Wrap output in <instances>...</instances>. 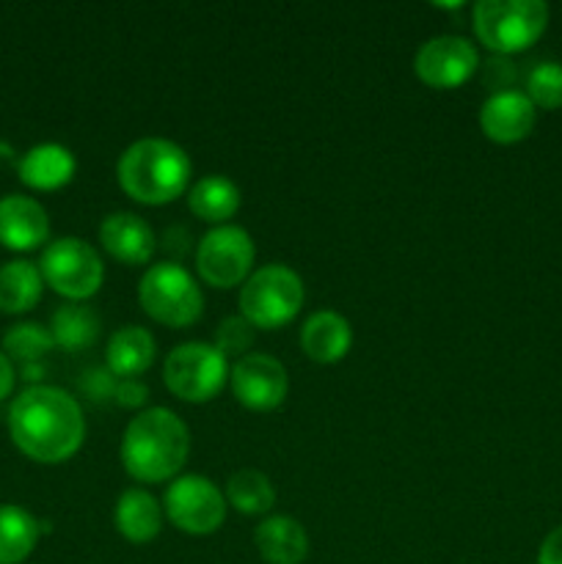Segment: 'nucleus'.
<instances>
[{"label": "nucleus", "mask_w": 562, "mask_h": 564, "mask_svg": "<svg viewBox=\"0 0 562 564\" xmlns=\"http://www.w3.org/2000/svg\"><path fill=\"white\" fill-rule=\"evenodd\" d=\"M9 433L22 455L55 466L80 452L86 419L72 394L55 386H31L11 402Z\"/></svg>", "instance_id": "f257e3e1"}, {"label": "nucleus", "mask_w": 562, "mask_h": 564, "mask_svg": "<svg viewBox=\"0 0 562 564\" xmlns=\"http://www.w3.org/2000/svg\"><path fill=\"white\" fill-rule=\"evenodd\" d=\"M119 455L125 471L138 482H169L187 463L191 433L169 408H147L127 424Z\"/></svg>", "instance_id": "f03ea898"}, {"label": "nucleus", "mask_w": 562, "mask_h": 564, "mask_svg": "<svg viewBox=\"0 0 562 564\" xmlns=\"http://www.w3.org/2000/svg\"><path fill=\"white\" fill-rule=\"evenodd\" d=\"M191 174L187 152L169 138H141L121 152L116 165L121 191L149 207L180 198L191 187Z\"/></svg>", "instance_id": "7ed1b4c3"}, {"label": "nucleus", "mask_w": 562, "mask_h": 564, "mask_svg": "<svg viewBox=\"0 0 562 564\" xmlns=\"http://www.w3.org/2000/svg\"><path fill=\"white\" fill-rule=\"evenodd\" d=\"M472 22L479 44L510 58L543 36L549 6L543 0H479L472 9Z\"/></svg>", "instance_id": "20e7f679"}, {"label": "nucleus", "mask_w": 562, "mask_h": 564, "mask_svg": "<svg viewBox=\"0 0 562 564\" xmlns=\"http://www.w3.org/2000/svg\"><path fill=\"white\" fill-rule=\"evenodd\" d=\"M306 290L301 275L287 264H264L248 275L240 290V312L253 328L275 330L301 314Z\"/></svg>", "instance_id": "39448f33"}, {"label": "nucleus", "mask_w": 562, "mask_h": 564, "mask_svg": "<svg viewBox=\"0 0 562 564\" xmlns=\"http://www.w3.org/2000/svg\"><path fill=\"white\" fill-rule=\"evenodd\" d=\"M141 308L160 325L187 328L198 323L204 312L202 286L180 262H158L141 275L138 284Z\"/></svg>", "instance_id": "423d86ee"}, {"label": "nucleus", "mask_w": 562, "mask_h": 564, "mask_svg": "<svg viewBox=\"0 0 562 564\" xmlns=\"http://www.w3.org/2000/svg\"><path fill=\"white\" fill-rule=\"evenodd\" d=\"M229 380V364L215 345L207 341H185L165 356L163 383L182 402L215 400Z\"/></svg>", "instance_id": "0eeeda50"}, {"label": "nucleus", "mask_w": 562, "mask_h": 564, "mask_svg": "<svg viewBox=\"0 0 562 564\" xmlns=\"http://www.w3.org/2000/svg\"><path fill=\"white\" fill-rule=\"evenodd\" d=\"M42 279L58 295L69 301H88L105 281V264L99 253L80 237H61L42 253Z\"/></svg>", "instance_id": "6e6552de"}, {"label": "nucleus", "mask_w": 562, "mask_h": 564, "mask_svg": "<svg viewBox=\"0 0 562 564\" xmlns=\"http://www.w3.org/2000/svg\"><path fill=\"white\" fill-rule=\"evenodd\" d=\"M253 240L240 226H215L202 237L196 248V270L215 290H231V286L248 281L253 268Z\"/></svg>", "instance_id": "1a4fd4ad"}, {"label": "nucleus", "mask_w": 562, "mask_h": 564, "mask_svg": "<svg viewBox=\"0 0 562 564\" xmlns=\"http://www.w3.org/2000/svg\"><path fill=\"white\" fill-rule=\"evenodd\" d=\"M163 512L180 532L204 538L224 527L226 496L207 477L187 474L165 488Z\"/></svg>", "instance_id": "9d476101"}, {"label": "nucleus", "mask_w": 562, "mask_h": 564, "mask_svg": "<svg viewBox=\"0 0 562 564\" xmlns=\"http://www.w3.org/2000/svg\"><path fill=\"white\" fill-rule=\"evenodd\" d=\"M229 383L237 402L257 413L275 411L287 400V389H290L284 364L264 352H248L237 358L235 367L229 369Z\"/></svg>", "instance_id": "9b49d317"}, {"label": "nucleus", "mask_w": 562, "mask_h": 564, "mask_svg": "<svg viewBox=\"0 0 562 564\" xmlns=\"http://www.w3.org/2000/svg\"><path fill=\"white\" fill-rule=\"evenodd\" d=\"M419 80L430 88H457L479 69V55L468 39L435 36L417 50L413 58Z\"/></svg>", "instance_id": "f8f14e48"}, {"label": "nucleus", "mask_w": 562, "mask_h": 564, "mask_svg": "<svg viewBox=\"0 0 562 564\" xmlns=\"http://www.w3.org/2000/svg\"><path fill=\"white\" fill-rule=\"evenodd\" d=\"M534 121H538V108L527 94L516 91V88L490 94L479 108V127H483L485 138L501 143V147L529 138V132L534 130Z\"/></svg>", "instance_id": "ddd939ff"}, {"label": "nucleus", "mask_w": 562, "mask_h": 564, "mask_svg": "<svg viewBox=\"0 0 562 564\" xmlns=\"http://www.w3.org/2000/svg\"><path fill=\"white\" fill-rule=\"evenodd\" d=\"M50 237V218L39 202L28 196L0 198V242L11 251H33Z\"/></svg>", "instance_id": "4468645a"}, {"label": "nucleus", "mask_w": 562, "mask_h": 564, "mask_svg": "<svg viewBox=\"0 0 562 564\" xmlns=\"http://www.w3.org/2000/svg\"><path fill=\"white\" fill-rule=\"evenodd\" d=\"M99 242L121 264H147L154 253V231L141 215L114 213L99 224Z\"/></svg>", "instance_id": "2eb2a0df"}, {"label": "nucleus", "mask_w": 562, "mask_h": 564, "mask_svg": "<svg viewBox=\"0 0 562 564\" xmlns=\"http://www.w3.org/2000/svg\"><path fill=\"white\" fill-rule=\"evenodd\" d=\"M301 347L314 364H336L350 352L353 347V328L342 314L314 312L312 317L303 323L301 330Z\"/></svg>", "instance_id": "dca6fc26"}, {"label": "nucleus", "mask_w": 562, "mask_h": 564, "mask_svg": "<svg viewBox=\"0 0 562 564\" xmlns=\"http://www.w3.org/2000/svg\"><path fill=\"white\" fill-rule=\"evenodd\" d=\"M17 171H20V180L33 191H58L69 185L77 163L75 154L61 143H39L31 152L22 154Z\"/></svg>", "instance_id": "f3484780"}, {"label": "nucleus", "mask_w": 562, "mask_h": 564, "mask_svg": "<svg viewBox=\"0 0 562 564\" xmlns=\"http://www.w3.org/2000/svg\"><path fill=\"white\" fill-rule=\"evenodd\" d=\"M253 545L268 564H301L309 556L306 529L287 516H273L259 523Z\"/></svg>", "instance_id": "a211bd4d"}, {"label": "nucleus", "mask_w": 562, "mask_h": 564, "mask_svg": "<svg viewBox=\"0 0 562 564\" xmlns=\"http://www.w3.org/2000/svg\"><path fill=\"white\" fill-rule=\"evenodd\" d=\"M114 521L127 543H152L160 534V529H163V507L158 505V499L149 490H125L119 501H116Z\"/></svg>", "instance_id": "6ab92c4d"}, {"label": "nucleus", "mask_w": 562, "mask_h": 564, "mask_svg": "<svg viewBox=\"0 0 562 564\" xmlns=\"http://www.w3.org/2000/svg\"><path fill=\"white\" fill-rule=\"evenodd\" d=\"M154 352H158L154 336L141 325H127V328H119L108 339L105 361H108V369L116 378L130 380L152 367Z\"/></svg>", "instance_id": "aec40b11"}, {"label": "nucleus", "mask_w": 562, "mask_h": 564, "mask_svg": "<svg viewBox=\"0 0 562 564\" xmlns=\"http://www.w3.org/2000/svg\"><path fill=\"white\" fill-rule=\"evenodd\" d=\"M187 207L196 218L224 226L240 209V187L226 176H202L187 193Z\"/></svg>", "instance_id": "412c9836"}, {"label": "nucleus", "mask_w": 562, "mask_h": 564, "mask_svg": "<svg viewBox=\"0 0 562 564\" xmlns=\"http://www.w3.org/2000/svg\"><path fill=\"white\" fill-rule=\"evenodd\" d=\"M42 270L31 262H9L0 268V312L25 314L42 297Z\"/></svg>", "instance_id": "4be33fe9"}, {"label": "nucleus", "mask_w": 562, "mask_h": 564, "mask_svg": "<svg viewBox=\"0 0 562 564\" xmlns=\"http://www.w3.org/2000/svg\"><path fill=\"white\" fill-rule=\"evenodd\" d=\"M39 521L17 505L0 507V564H22L39 543Z\"/></svg>", "instance_id": "5701e85b"}, {"label": "nucleus", "mask_w": 562, "mask_h": 564, "mask_svg": "<svg viewBox=\"0 0 562 564\" xmlns=\"http://www.w3.org/2000/svg\"><path fill=\"white\" fill-rule=\"evenodd\" d=\"M50 334L55 345L64 350H88L99 336V317L83 303H69L53 314Z\"/></svg>", "instance_id": "b1692460"}, {"label": "nucleus", "mask_w": 562, "mask_h": 564, "mask_svg": "<svg viewBox=\"0 0 562 564\" xmlns=\"http://www.w3.org/2000/svg\"><path fill=\"white\" fill-rule=\"evenodd\" d=\"M226 505H231L242 516H264L275 505L273 482L262 471L242 468L231 474L226 482Z\"/></svg>", "instance_id": "393cba45"}, {"label": "nucleus", "mask_w": 562, "mask_h": 564, "mask_svg": "<svg viewBox=\"0 0 562 564\" xmlns=\"http://www.w3.org/2000/svg\"><path fill=\"white\" fill-rule=\"evenodd\" d=\"M55 347L53 334L50 328L39 323H20L14 328L6 330L3 336V350L6 356L14 358L20 364H39L50 350Z\"/></svg>", "instance_id": "a878e982"}, {"label": "nucleus", "mask_w": 562, "mask_h": 564, "mask_svg": "<svg viewBox=\"0 0 562 564\" xmlns=\"http://www.w3.org/2000/svg\"><path fill=\"white\" fill-rule=\"evenodd\" d=\"M527 94L534 108H562V64L560 61H540L527 75Z\"/></svg>", "instance_id": "bb28decb"}, {"label": "nucleus", "mask_w": 562, "mask_h": 564, "mask_svg": "<svg viewBox=\"0 0 562 564\" xmlns=\"http://www.w3.org/2000/svg\"><path fill=\"white\" fill-rule=\"evenodd\" d=\"M253 325L246 317H226L215 330V347L224 356H248L253 345Z\"/></svg>", "instance_id": "cd10ccee"}, {"label": "nucleus", "mask_w": 562, "mask_h": 564, "mask_svg": "<svg viewBox=\"0 0 562 564\" xmlns=\"http://www.w3.org/2000/svg\"><path fill=\"white\" fill-rule=\"evenodd\" d=\"M116 383H119V378H116V375L110 372L108 367H94V369H88V372L80 378L83 394H86L91 402H108V400H114Z\"/></svg>", "instance_id": "c85d7f7f"}, {"label": "nucleus", "mask_w": 562, "mask_h": 564, "mask_svg": "<svg viewBox=\"0 0 562 564\" xmlns=\"http://www.w3.org/2000/svg\"><path fill=\"white\" fill-rule=\"evenodd\" d=\"M485 83L488 88H494V94L512 91V83H516V64H512L507 55H494L488 64L483 66Z\"/></svg>", "instance_id": "c756f323"}, {"label": "nucleus", "mask_w": 562, "mask_h": 564, "mask_svg": "<svg viewBox=\"0 0 562 564\" xmlns=\"http://www.w3.org/2000/svg\"><path fill=\"white\" fill-rule=\"evenodd\" d=\"M147 397H149V389L138 378L119 380V383H116V394H114L116 405H121V408H141L143 402H147Z\"/></svg>", "instance_id": "7c9ffc66"}, {"label": "nucleus", "mask_w": 562, "mask_h": 564, "mask_svg": "<svg viewBox=\"0 0 562 564\" xmlns=\"http://www.w3.org/2000/svg\"><path fill=\"white\" fill-rule=\"evenodd\" d=\"M538 564H562V527L551 529L545 540L540 543Z\"/></svg>", "instance_id": "2f4dec72"}, {"label": "nucleus", "mask_w": 562, "mask_h": 564, "mask_svg": "<svg viewBox=\"0 0 562 564\" xmlns=\"http://www.w3.org/2000/svg\"><path fill=\"white\" fill-rule=\"evenodd\" d=\"M14 367H11V358L6 356L3 350H0V400H6V397L14 391Z\"/></svg>", "instance_id": "473e14b6"}, {"label": "nucleus", "mask_w": 562, "mask_h": 564, "mask_svg": "<svg viewBox=\"0 0 562 564\" xmlns=\"http://www.w3.org/2000/svg\"><path fill=\"white\" fill-rule=\"evenodd\" d=\"M9 165H20L17 152L6 141H0V169H9Z\"/></svg>", "instance_id": "72a5a7b5"}, {"label": "nucleus", "mask_w": 562, "mask_h": 564, "mask_svg": "<svg viewBox=\"0 0 562 564\" xmlns=\"http://www.w3.org/2000/svg\"><path fill=\"white\" fill-rule=\"evenodd\" d=\"M42 372H44L42 364H28V367H25V378L28 380H39V378H42Z\"/></svg>", "instance_id": "f704fd0d"}]
</instances>
